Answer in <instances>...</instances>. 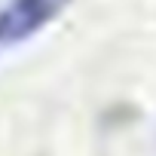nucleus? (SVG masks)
Returning a JSON list of instances; mask_svg holds the SVG:
<instances>
[{
  "label": "nucleus",
  "mask_w": 156,
  "mask_h": 156,
  "mask_svg": "<svg viewBox=\"0 0 156 156\" xmlns=\"http://www.w3.org/2000/svg\"><path fill=\"white\" fill-rule=\"evenodd\" d=\"M67 6L70 0H6L0 6V52L43 34Z\"/></svg>",
  "instance_id": "1"
}]
</instances>
